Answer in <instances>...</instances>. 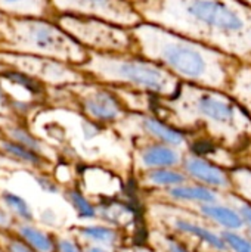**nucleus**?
Returning a JSON list of instances; mask_svg holds the SVG:
<instances>
[{
  "label": "nucleus",
  "mask_w": 251,
  "mask_h": 252,
  "mask_svg": "<svg viewBox=\"0 0 251 252\" xmlns=\"http://www.w3.org/2000/svg\"><path fill=\"white\" fill-rule=\"evenodd\" d=\"M0 247L4 252H37L12 229H0Z\"/></svg>",
  "instance_id": "24"
},
{
  "label": "nucleus",
  "mask_w": 251,
  "mask_h": 252,
  "mask_svg": "<svg viewBox=\"0 0 251 252\" xmlns=\"http://www.w3.org/2000/svg\"><path fill=\"white\" fill-rule=\"evenodd\" d=\"M80 235L98 245H112L115 244L118 235L114 229L107 226H84L80 229Z\"/></svg>",
  "instance_id": "22"
},
{
  "label": "nucleus",
  "mask_w": 251,
  "mask_h": 252,
  "mask_svg": "<svg viewBox=\"0 0 251 252\" xmlns=\"http://www.w3.org/2000/svg\"><path fill=\"white\" fill-rule=\"evenodd\" d=\"M68 199L81 219H93L96 216V208L80 192L75 190L68 192Z\"/></svg>",
  "instance_id": "25"
},
{
  "label": "nucleus",
  "mask_w": 251,
  "mask_h": 252,
  "mask_svg": "<svg viewBox=\"0 0 251 252\" xmlns=\"http://www.w3.org/2000/svg\"><path fill=\"white\" fill-rule=\"evenodd\" d=\"M0 252H4V251H3V250H1V247H0Z\"/></svg>",
  "instance_id": "36"
},
{
  "label": "nucleus",
  "mask_w": 251,
  "mask_h": 252,
  "mask_svg": "<svg viewBox=\"0 0 251 252\" xmlns=\"http://www.w3.org/2000/svg\"><path fill=\"white\" fill-rule=\"evenodd\" d=\"M0 152L12 159H16L22 164H28L33 167H41L44 162L43 155H38L37 152H34L10 139H0Z\"/></svg>",
  "instance_id": "19"
},
{
  "label": "nucleus",
  "mask_w": 251,
  "mask_h": 252,
  "mask_svg": "<svg viewBox=\"0 0 251 252\" xmlns=\"http://www.w3.org/2000/svg\"><path fill=\"white\" fill-rule=\"evenodd\" d=\"M6 136H7V139H10V140H13L16 143H19V145H22V146L34 151V152H37L38 155H43L44 154L43 145L37 139H34L27 130L18 127V126H9V127H6Z\"/></svg>",
  "instance_id": "23"
},
{
  "label": "nucleus",
  "mask_w": 251,
  "mask_h": 252,
  "mask_svg": "<svg viewBox=\"0 0 251 252\" xmlns=\"http://www.w3.org/2000/svg\"><path fill=\"white\" fill-rule=\"evenodd\" d=\"M166 247H167L169 252H189L188 250H185L180 244H178L176 241H172V239L166 241Z\"/></svg>",
  "instance_id": "30"
},
{
  "label": "nucleus",
  "mask_w": 251,
  "mask_h": 252,
  "mask_svg": "<svg viewBox=\"0 0 251 252\" xmlns=\"http://www.w3.org/2000/svg\"><path fill=\"white\" fill-rule=\"evenodd\" d=\"M232 179L235 180L237 188L244 193V196L251 201V170H237L234 171Z\"/></svg>",
  "instance_id": "27"
},
{
  "label": "nucleus",
  "mask_w": 251,
  "mask_h": 252,
  "mask_svg": "<svg viewBox=\"0 0 251 252\" xmlns=\"http://www.w3.org/2000/svg\"><path fill=\"white\" fill-rule=\"evenodd\" d=\"M0 52L50 58L75 66L89 58V50L55 21L4 13L0 21Z\"/></svg>",
  "instance_id": "5"
},
{
  "label": "nucleus",
  "mask_w": 251,
  "mask_h": 252,
  "mask_svg": "<svg viewBox=\"0 0 251 252\" xmlns=\"http://www.w3.org/2000/svg\"><path fill=\"white\" fill-rule=\"evenodd\" d=\"M132 118L136 121L138 127L142 130L143 134H146L151 140L161 142L175 148L183 149L188 145L186 134L180 130L175 128L173 126L167 124L161 118L148 114V112H133Z\"/></svg>",
  "instance_id": "10"
},
{
  "label": "nucleus",
  "mask_w": 251,
  "mask_h": 252,
  "mask_svg": "<svg viewBox=\"0 0 251 252\" xmlns=\"http://www.w3.org/2000/svg\"><path fill=\"white\" fill-rule=\"evenodd\" d=\"M201 213L207 219L213 220L215 223L220 224L225 229L229 230H240L246 227L244 219L240 214L238 210H234L226 205H219V204H204L201 205Z\"/></svg>",
  "instance_id": "15"
},
{
  "label": "nucleus",
  "mask_w": 251,
  "mask_h": 252,
  "mask_svg": "<svg viewBox=\"0 0 251 252\" xmlns=\"http://www.w3.org/2000/svg\"><path fill=\"white\" fill-rule=\"evenodd\" d=\"M1 18H3V13L0 12V21H1Z\"/></svg>",
  "instance_id": "35"
},
{
  "label": "nucleus",
  "mask_w": 251,
  "mask_h": 252,
  "mask_svg": "<svg viewBox=\"0 0 251 252\" xmlns=\"http://www.w3.org/2000/svg\"><path fill=\"white\" fill-rule=\"evenodd\" d=\"M55 92L68 99L87 120L99 126L117 124L126 120L130 112L112 87L92 80L55 87Z\"/></svg>",
  "instance_id": "7"
},
{
  "label": "nucleus",
  "mask_w": 251,
  "mask_h": 252,
  "mask_svg": "<svg viewBox=\"0 0 251 252\" xmlns=\"http://www.w3.org/2000/svg\"><path fill=\"white\" fill-rule=\"evenodd\" d=\"M146 112L185 134L206 136L226 149L251 143V115L222 90L182 83L172 97L149 96Z\"/></svg>",
  "instance_id": "2"
},
{
  "label": "nucleus",
  "mask_w": 251,
  "mask_h": 252,
  "mask_svg": "<svg viewBox=\"0 0 251 252\" xmlns=\"http://www.w3.org/2000/svg\"><path fill=\"white\" fill-rule=\"evenodd\" d=\"M0 202L9 210V213L16 220L31 223V220H33V211H31V207L28 205V202L22 196H19V195H16L13 192L4 190L0 195Z\"/></svg>",
  "instance_id": "21"
},
{
  "label": "nucleus",
  "mask_w": 251,
  "mask_h": 252,
  "mask_svg": "<svg viewBox=\"0 0 251 252\" xmlns=\"http://www.w3.org/2000/svg\"><path fill=\"white\" fill-rule=\"evenodd\" d=\"M92 81L142 92L155 97H172L182 81L164 66L141 55L101 53L89 50V58L78 66Z\"/></svg>",
  "instance_id": "4"
},
{
  "label": "nucleus",
  "mask_w": 251,
  "mask_h": 252,
  "mask_svg": "<svg viewBox=\"0 0 251 252\" xmlns=\"http://www.w3.org/2000/svg\"><path fill=\"white\" fill-rule=\"evenodd\" d=\"M56 251L58 252H83L74 241L67 238H59L56 241Z\"/></svg>",
  "instance_id": "28"
},
{
  "label": "nucleus",
  "mask_w": 251,
  "mask_h": 252,
  "mask_svg": "<svg viewBox=\"0 0 251 252\" xmlns=\"http://www.w3.org/2000/svg\"><path fill=\"white\" fill-rule=\"evenodd\" d=\"M146 182L160 186V188H175L179 185H185L188 177L186 173L179 171L176 168H154L146 171Z\"/></svg>",
  "instance_id": "20"
},
{
  "label": "nucleus",
  "mask_w": 251,
  "mask_h": 252,
  "mask_svg": "<svg viewBox=\"0 0 251 252\" xmlns=\"http://www.w3.org/2000/svg\"><path fill=\"white\" fill-rule=\"evenodd\" d=\"M226 93L251 115V62H238Z\"/></svg>",
  "instance_id": "14"
},
{
  "label": "nucleus",
  "mask_w": 251,
  "mask_h": 252,
  "mask_svg": "<svg viewBox=\"0 0 251 252\" xmlns=\"http://www.w3.org/2000/svg\"><path fill=\"white\" fill-rule=\"evenodd\" d=\"M0 63L53 87H64L90 80L87 74L75 65L34 55L0 52Z\"/></svg>",
  "instance_id": "8"
},
{
  "label": "nucleus",
  "mask_w": 251,
  "mask_h": 252,
  "mask_svg": "<svg viewBox=\"0 0 251 252\" xmlns=\"http://www.w3.org/2000/svg\"><path fill=\"white\" fill-rule=\"evenodd\" d=\"M237 210L243 216L246 227H249V230L251 232V204H249V202H240V207Z\"/></svg>",
  "instance_id": "29"
},
{
  "label": "nucleus",
  "mask_w": 251,
  "mask_h": 252,
  "mask_svg": "<svg viewBox=\"0 0 251 252\" xmlns=\"http://www.w3.org/2000/svg\"><path fill=\"white\" fill-rule=\"evenodd\" d=\"M127 1H130V3L135 4V3H139V1H142V0H127Z\"/></svg>",
  "instance_id": "32"
},
{
  "label": "nucleus",
  "mask_w": 251,
  "mask_h": 252,
  "mask_svg": "<svg viewBox=\"0 0 251 252\" xmlns=\"http://www.w3.org/2000/svg\"><path fill=\"white\" fill-rule=\"evenodd\" d=\"M183 152L180 148H175L161 142L151 140L139 151V161L143 168H175L183 162Z\"/></svg>",
  "instance_id": "12"
},
{
  "label": "nucleus",
  "mask_w": 251,
  "mask_h": 252,
  "mask_svg": "<svg viewBox=\"0 0 251 252\" xmlns=\"http://www.w3.org/2000/svg\"><path fill=\"white\" fill-rule=\"evenodd\" d=\"M15 232L37 252H56V242L43 230L28 221H18Z\"/></svg>",
  "instance_id": "17"
},
{
  "label": "nucleus",
  "mask_w": 251,
  "mask_h": 252,
  "mask_svg": "<svg viewBox=\"0 0 251 252\" xmlns=\"http://www.w3.org/2000/svg\"><path fill=\"white\" fill-rule=\"evenodd\" d=\"M132 32L138 55L164 66L182 83L228 90L240 59L145 21Z\"/></svg>",
  "instance_id": "3"
},
{
  "label": "nucleus",
  "mask_w": 251,
  "mask_h": 252,
  "mask_svg": "<svg viewBox=\"0 0 251 252\" xmlns=\"http://www.w3.org/2000/svg\"><path fill=\"white\" fill-rule=\"evenodd\" d=\"M170 198L176 201H185V202H200L204 204H215L217 202V195L213 192L209 186H191V185H179L175 188H170L169 190Z\"/></svg>",
  "instance_id": "18"
},
{
  "label": "nucleus",
  "mask_w": 251,
  "mask_h": 252,
  "mask_svg": "<svg viewBox=\"0 0 251 252\" xmlns=\"http://www.w3.org/2000/svg\"><path fill=\"white\" fill-rule=\"evenodd\" d=\"M183 170L186 176L195 179L204 186L216 188V189H226L231 186V177L216 164L207 161L206 158L195 155V154H186L183 158Z\"/></svg>",
  "instance_id": "11"
},
{
  "label": "nucleus",
  "mask_w": 251,
  "mask_h": 252,
  "mask_svg": "<svg viewBox=\"0 0 251 252\" xmlns=\"http://www.w3.org/2000/svg\"><path fill=\"white\" fill-rule=\"evenodd\" d=\"M243 1H244V3H247V4H250V6H251V0H243Z\"/></svg>",
  "instance_id": "33"
},
{
  "label": "nucleus",
  "mask_w": 251,
  "mask_h": 252,
  "mask_svg": "<svg viewBox=\"0 0 251 252\" xmlns=\"http://www.w3.org/2000/svg\"><path fill=\"white\" fill-rule=\"evenodd\" d=\"M86 252H109V251H108L105 247L95 244V245H90V247H87V248H86Z\"/></svg>",
  "instance_id": "31"
},
{
  "label": "nucleus",
  "mask_w": 251,
  "mask_h": 252,
  "mask_svg": "<svg viewBox=\"0 0 251 252\" xmlns=\"http://www.w3.org/2000/svg\"><path fill=\"white\" fill-rule=\"evenodd\" d=\"M0 12L13 16L43 18L55 21V12L50 0H0Z\"/></svg>",
  "instance_id": "13"
},
{
  "label": "nucleus",
  "mask_w": 251,
  "mask_h": 252,
  "mask_svg": "<svg viewBox=\"0 0 251 252\" xmlns=\"http://www.w3.org/2000/svg\"><path fill=\"white\" fill-rule=\"evenodd\" d=\"M145 22L251 62V6L243 0H142Z\"/></svg>",
  "instance_id": "1"
},
{
  "label": "nucleus",
  "mask_w": 251,
  "mask_h": 252,
  "mask_svg": "<svg viewBox=\"0 0 251 252\" xmlns=\"http://www.w3.org/2000/svg\"><path fill=\"white\" fill-rule=\"evenodd\" d=\"M55 22L87 50L138 55V44L132 28L98 18L74 15H58Z\"/></svg>",
  "instance_id": "6"
},
{
  "label": "nucleus",
  "mask_w": 251,
  "mask_h": 252,
  "mask_svg": "<svg viewBox=\"0 0 251 252\" xmlns=\"http://www.w3.org/2000/svg\"><path fill=\"white\" fill-rule=\"evenodd\" d=\"M175 227L176 230H179L180 233H185V235H191L197 239H200V242L212 247L213 250L220 252L229 251L222 235H216L215 232L197 224V223H192V221H188L185 219H176L175 220Z\"/></svg>",
  "instance_id": "16"
},
{
  "label": "nucleus",
  "mask_w": 251,
  "mask_h": 252,
  "mask_svg": "<svg viewBox=\"0 0 251 252\" xmlns=\"http://www.w3.org/2000/svg\"><path fill=\"white\" fill-rule=\"evenodd\" d=\"M246 148H249V151H251V143L249 145V146H246Z\"/></svg>",
  "instance_id": "34"
},
{
  "label": "nucleus",
  "mask_w": 251,
  "mask_h": 252,
  "mask_svg": "<svg viewBox=\"0 0 251 252\" xmlns=\"http://www.w3.org/2000/svg\"><path fill=\"white\" fill-rule=\"evenodd\" d=\"M58 15H74L104 19L126 28L143 22L142 16L127 0H50Z\"/></svg>",
  "instance_id": "9"
},
{
  "label": "nucleus",
  "mask_w": 251,
  "mask_h": 252,
  "mask_svg": "<svg viewBox=\"0 0 251 252\" xmlns=\"http://www.w3.org/2000/svg\"><path fill=\"white\" fill-rule=\"evenodd\" d=\"M222 238L228 247V250L232 252H251V241L244 238L240 233H235L232 230H226L222 233Z\"/></svg>",
  "instance_id": "26"
}]
</instances>
